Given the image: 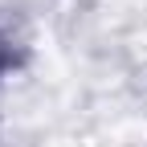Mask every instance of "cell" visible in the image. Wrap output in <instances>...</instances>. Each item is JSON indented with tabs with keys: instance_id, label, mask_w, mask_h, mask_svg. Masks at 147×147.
Here are the masks:
<instances>
[{
	"instance_id": "6da1fadb",
	"label": "cell",
	"mask_w": 147,
	"mask_h": 147,
	"mask_svg": "<svg viewBox=\"0 0 147 147\" xmlns=\"http://www.w3.org/2000/svg\"><path fill=\"white\" fill-rule=\"evenodd\" d=\"M8 65H12V45L4 41V37H0V78L8 74Z\"/></svg>"
}]
</instances>
